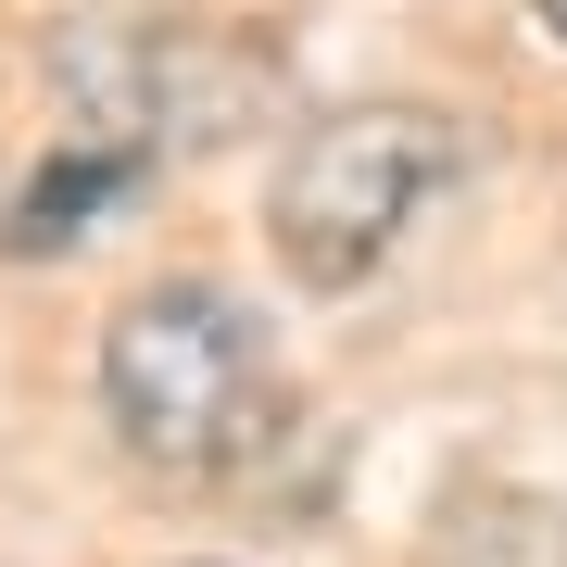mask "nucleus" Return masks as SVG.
Wrapping results in <instances>:
<instances>
[{"label":"nucleus","mask_w":567,"mask_h":567,"mask_svg":"<svg viewBox=\"0 0 567 567\" xmlns=\"http://www.w3.org/2000/svg\"><path fill=\"white\" fill-rule=\"evenodd\" d=\"M102 416L177 492H227L290 442V365L227 278H152L102 328Z\"/></svg>","instance_id":"f257e3e1"},{"label":"nucleus","mask_w":567,"mask_h":567,"mask_svg":"<svg viewBox=\"0 0 567 567\" xmlns=\"http://www.w3.org/2000/svg\"><path fill=\"white\" fill-rule=\"evenodd\" d=\"M63 76H76L102 152H126V164H152L164 140L203 152V140H227V126L265 102V51H227V39H126V25L63 39Z\"/></svg>","instance_id":"7ed1b4c3"},{"label":"nucleus","mask_w":567,"mask_h":567,"mask_svg":"<svg viewBox=\"0 0 567 567\" xmlns=\"http://www.w3.org/2000/svg\"><path fill=\"white\" fill-rule=\"evenodd\" d=\"M454 177H466V126L454 114H429V102H341V114H316L303 140L278 152L265 252L290 265V290L341 303V290H365L404 252V227L442 203Z\"/></svg>","instance_id":"f03ea898"},{"label":"nucleus","mask_w":567,"mask_h":567,"mask_svg":"<svg viewBox=\"0 0 567 567\" xmlns=\"http://www.w3.org/2000/svg\"><path fill=\"white\" fill-rule=\"evenodd\" d=\"M140 177H152V164H126V152H102V140L51 152L39 177H25V203L0 215V252H63V240H89L114 203H140Z\"/></svg>","instance_id":"20e7f679"},{"label":"nucleus","mask_w":567,"mask_h":567,"mask_svg":"<svg viewBox=\"0 0 567 567\" xmlns=\"http://www.w3.org/2000/svg\"><path fill=\"white\" fill-rule=\"evenodd\" d=\"M529 13H543V39H567V0H529Z\"/></svg>","instance_id":"39448f33"}]
</instances>
